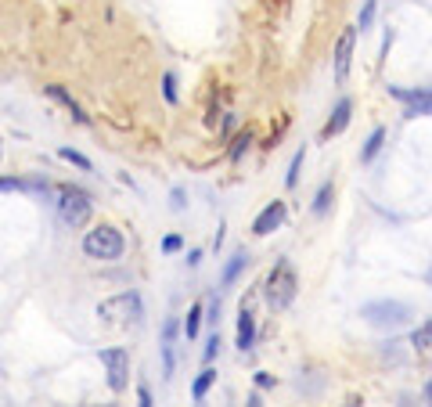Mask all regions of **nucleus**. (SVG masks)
I'll return each mask as SVG.
<instances>
[{
  "label": "nucleus",
  "instance_id": "nucleus-2",
  "mask_svg": "<svg viewBox=\"0 0 432 407\" xmlns=\"http://www.w3.org/2000/svg\"><path fill=\"white\" fill-rule=\"evenodd\" d=\"M83 252L91 256V260H119V256L126 252V238H123L119 227L98 224L94 231L83 234Z\"/></svg>",
  "mask_w": 432,
  "mask_h": 407
},
{
  "label": "nucleus",
  "instance_id": "nucleus-26",
  "mask_svg": "<svg viewBox=\"0 0 432 407\" xmlns=\"http://www.w3.org/2000/svg\"><path fill=\"white\" fill-rule=\"evenodd\" d=\"M169 206H173V213H184V209H187V195H184V187H173V191H169Z\"/></svg>",
  "mask_w": 432,
  "mask_h": 407
},
{
  "label": "nucleus",
  "instance_id": "nucleus-10",
  "mask_svg": "<svg viewBox=\"0 0 432 407\" xmlns=\"http://www.w3.org/2000/svg\"><path fill=\"white\" fill-rule=\"evenodd\" d=\"M252 342H256V317H252V303L245 299L242 310H238V339H234V346L242 353H249Z\"/></svg>",
  "mask_w": 432,
  "mask_h": 407
},
{
  "label": "nucleus",
  "instance_id": "nucleus-25",
  "mask_svg": "<svg viewBox=\"0 0 432 407\" xmlns=\"http://www.w3.org/2000/svg\"><path fill=\"white\" fill-rule=\"evenodd\" d=\"M220 346H224V342H220V332H213V335H209V342H206V350H202V360H206V364H213V357L220 353Z\"/></svg>",
  "mask_w": 432,
  "mask_h": 407
},
{
  "label": "nucleus",
  "instance_id": "nucleus-28",
  "mask_svg": "<svg viewBox=\"0 0 432 407\" xmlns=\"http://www.w3.org/2000/svg\"><path fill=\"white\" fill-rule=\"evenodd\" d=\"M184 249V238H180V234H166V238H162V252H180Z\"/></svg>",
  "mask_w": 432,
  "mask_h": 407
},
{
  "label": "nucleus",
  "instance_id": "nucleus-3",
  "mask_svg": "<svg viewBox=\"0 0 432 407\" xmlns=\"http://www.w3.org/2000/svg\"><path fill=\"white\" fill-rule=\"evenodd\" d=\"M91 213H94V202H91V195H86L83 187L65 184L58 191V217L69 227H83L86 220H91Z\"/></svg>",
  "mask_w": 432,
  "mask_h": 407
},
{
  "label": "nucleus",
  "instance_id": "nucleus-14",
  "mask_svg": "<svg viewBox=\"0 0 432 407\" xmlns=\"http://www.w3.org/2000/svg\"><path fill=\"white\" fill-rule=\"evenodd\" d=\"M382 144H385V126H375L371 137H367L364 148H360V162H371V159L382 152Z\"/></svg>",
  "mask_w": 432,
  "mask_h": 407
},
{
  "label": "nucleus",
  "instance_id": "nucleus-4",
  "mask_svg": "<svg viewBox=\"0 0 432 407\" xmlns=\"http://www.w3.org/2000/svg\"><path fill=\"white\" fill-rule=\"evenodd\" d=\"M98 317L112 321V325H137V321L144 317V303L137 292H119L112 299H105V303L98 307Z\"/></svg>",
  "mask_w": 432,
  "mask_h": 407
},
{
  "label": "nucleus",
  "instance_id": "nucleus-27",
  "mask_svg": "<svg viewBox=\"0 0 432 407\" xmlns=\"http://www.w3.org/2000/svg\"><path fill=\"white\" fill-rule=\"evenodd\" d=\"M8 191H26V181H18V177H0V195H8Z\"/></svg>",
  "mask_w": 432,
  "mask_h": 407
},
{
  "label": "nucleus",
  "instance_id": "nucleus-11",
  "mask_svg": "<svg viewBox=\"0 0 432 407\" xmlns=\"http://www.w3.org/2000/svg\"><path fill=\"white\" fill-rule=\"evenodd\" d=\"M350 119H353V101L350 98H342L339 105H335V112H332V119L324 123V130H321V137L324 141H332V137H339L346 126H350Z\"/></svg>",
  "mask_w": 432,
  "mask_h": 407
},
{
  "label": "nucleus",
  "instance_id": "nucleus-1",
  "mask_svg": "<svg viewBox=\"0 0 432 407\" xmlns=\"http://www.w3.org/2000/svg\"><path fill=\"white\" fill-rule=\"evenodd\" d=\"M295 292H299V277H295L292 263L281 256V260L270 267L267 282H263V299H267L270 310H288L292 299H295Z\"/></svg>",
  "mask_w": 432,
  "mask_h": 407
},
{
  "label": "nucleus",
  "instance_id": "nucleus-16",
  "mask_svg": "<svg viewBox=\"0 0 432 407\" xmlns=\"http://www.w3.org/2000/svg\"><path fill=\"white\" fill-rule=\"evenodd\" d=\"M47 94H51L54 101H61V105H65V109H69V112H72V119H76V123H86V116H83V109H79V105L72 101V94H65V91L58 87V83H54V87H47Z\"/></svg>",
  "mask_w": 432,
  "mask_h": 407
},
{
  "label": "nucleus",
  "instance_id": "nucleus-7",
  "mask_svg": "<svg viewBox=\"0 0 432 407\" xmlns=\"http://www.w3.org/2000/svg\"><path fill=\"white\" fill-rule=\"evenodd\" d=\"M357 36H360L357 26H346V29L339 33V40H335V83H346V79H350V66H353Z\"/></svg>",
  "mask_w": 432,
  "mask_h": 407
},
{
  "label": "nucleus",
  "instance_id": "nucleus-6",
  "mask_svg": "<svg viewBox=\"0 0 432 407\" xmlns=\"http://www.w3.org/2000/svg\"><path fill=\"white\" fill-rule=\"evenodd\" d=\"M101 364L108 368V385H112V393H123L130 385V353L123 346L101 350Z\"/></svg>",
  "mask_w": 432,
  "mask_h": 407
},
{
  "label": "nucleus",
  "instance_id": "nucleus-9",
  "mask_svg": "<svg viewBox=\"0 0 432 407\" xmlns=\"http://www.w3.org/2000/svg\"><path fill=\"white\" fill-rule=\"evenodd\" d=\"M177 332H180V325H177V317H169L166 325H162V371H166V378H173V371H177Z\"/></svg>",
  "mask_w": 432,
  "mask_h": 407
},
{
  "label": "nucleus",
  "instance_id": "nucleus-20",
  "mask_svg": "<svg viewBox=\"0 0 432 407\" xmlns=\"http://www.w3.org/2000/svg\"><path fill=\"white\" fill-rule=\"evenodd\" d=\"M410 346H415V350H432V317L425 321L422 328L410 332Z\"/></svg>",
  "mask_w": 432,
  "mask_h": 407
},
{
  "label": "nucleus",
  "instance_id": "nucleus-33",
  "mask_svg": "<svg viewBox=\"0 0 432 407\" xmlns=\"http://www.w3.org/2000/svg\"><path fill=\"white\" fill-rule=\"evenodd\" d=\"M137 400H141V404H144V407H148V404H151V393H148V385H141V390H137Z\"/></svg>",
  "mask_w": 432,
  "mask_h": 407
},
{
  "label": "nucleus",
  "instance_id": "nucleus-23",
  "mask_svg": "<svg viewBox=\"0 0 432 407\" xmlns=\"http://www.w3.org/2000/svg\"><path fill=\"white\" fill-rule=\"evenodd\" d=\"M58 155H61L65 162L79 166V169H91V159H86V155H79V152H72V148H58Z\"/></svg>",
  "mask_w": 432,
  "mask_h": 407
},
{
  "label": "nucleus",
  "instance_id": "nucleus-12",
  "mask_svg": "<svg viewBox=\"0 0 432 407\" xmlns=\"http://www.w3.org/2000/svg\"><path fill=\"white\" fill-rule=\"evenodd\" d=\"M249 267V252L245 249H238L231 260H227V267H224V274H220V289H231L234 282H238V274H242Z\"/></svg>",
  "mask_w": 432,
  "mask_h": 407
},
{
  "label": "nucleus",
  "instance_id": "nucleus-19",
  "mask_svg": "<svg viewBox=\"0 0 432 407\" xmlns=\"http://www.w3.org/2000/svg\"><path fill=\"white\" fill-rule=\"evenodd\" d=\"M213 382H216V371L213 368H202V375L194 378V385H191V397L194 400H206V393L213 390Z\"/></svg>",
  "mask_w": 432,
  "mask_h": 407
},
{
  "label": "nucleus",
  "instance_id": "nucleus-8",
  "mask_svg": "<svg viewBox=\"0 0 432 407\" xmlns=\"http://www.w3.org/2000/svg\"><path fill=\"white\" fill-rule=\"evenodd\" d=\"M285 217H288V206L281 202V199H274V202L263 206V213L252 220V234H256V238H267V234H274L281 224H285Z\"/></svg>",
  "mask_w": 432,
  "mask_h": 407
},
{
  "label": "nucleus",
  "instance_id": "nucleus-29",
  "mask_svg": "<svg viewBox=\"0 0 432 407\" xmlns=\"http://www.w3.org/2000/svg\"><path fill=\"white\" fill-rule=\"evenodd\" d=\"M206 314H209L206 321H213V325H220V295H213L209 303H206Z\"/></svg>",
  "mask_w": 432,
  "mask_h": 407
},
{
  "label": "nucleus",
  "instance_id": "nucleus-32",
  "mask_svg": "<svg viewBox=\"0 0 432 407\" xmlns=\"http://www.w3.org/2000/svg\"><path fill=\"white\" fill-rule=\"evenodd\" d=\"M199 263H202V252L191 249V252H187V267H199Z\"/></svg>",
  "mask_w": 432,
  "mask_h": 407
},
{
  "label": "nucleus",
  "instance_id": "nucleus-34",
  "mask_svg": "<svg viewBox=\"0 0 432 407\" xmlns=\"http://www.w3.org/2000/svg\"><path fill=\"white\" fill-rule=\"evenodd\" d=\"M425 397H429V400H432V382H429V385H425Z\"/></svg>",
  "mask_w": 432,
  "mask_h": 407
},
{
  "label": "nucleus",
  "instance_id": "nucleus-21",
  "mask_svg": "<svg viewBox=\"0 0 432 407\" xmlns=\"http://www.w3.org/2000/svg\"><path fill=\"white\" fill-rule=\"evenodd\" d=\"M302 162H307V148H299L288 162V174H285V187H295L299 184V174H302Z\"/></svg>",
  "mask_w": 432,
  "mask_h": 407
},
{
  "label": "nucleus",
  "instance_id": "nucleus-13",
  "mask_svg": "<svg viewBox=\"0 0 432 407\" xmlns=\"http://www.w3.org/2000/svg\"><path fill=\"white\" fill-rule=\"evenodd\" d=\"M332 199H335V184L332 181H324L321 187H317V195H314V217H324V213H328L332 209Z\"/></svg>",
  "mask_w": 432,
  "mask_h": 407
},
{
  "label": "nucleus",
  "instance_id": "nucleus-30",
  "mask_svg": "<svg viewBox=\"0 0 432 407\" xmlns=\"http://www.w3.org/2000/svg\"><path fill=\"white\" fill-rule=\"evenodd\" d=\"M274 385H277V378L270 371H256V390H274Z\"/></svg>",
  "mask_w": 432,
  "mask_h": 407
},
{
  "label": "nucleus",
  "instance_id": "nucleus-31",
  "mask_svg": "<svg viewBox=\"0 0 432 407\" xmlns=\"http://www.w3.org/2000/svg\"><path fill=\"white\" fill-rule=\"evenodd\" d=\"M234 126H238V116H234V112H227V116H224V137L234 130Z\"/></svg>",
  "mask_w": 432,
  "mask_h": 407
},
{
  "label": "nucleus",
  "instance_id": "nucleus-17",
  "mask_svg": "<svg viewBox=\"0 0 432 407\" xmlns=\"http://www.w3.org/2000/svg\"><path fill=\"white\" fill-rule=\"evenodd\" d=\"M252 141H256V134H252L249 126H245V130L234 137V144H231V162H242V155H245L249 148H252Z\"/></svg>",
  "mask_w": 432,
  "mask_h": 407
},
{
  "label": "nucleus",
  "instance_id": "nucleus-5",
  "mask_svg": "<svg viewBox=\"0 0 432 407\" xmlns=\"http://www.w3.org/2000/svg\"><path fill=\"white\" fill-rule=\"evenodd\" d=\"M360 317L375 328H400V325H407L410 307L400 303V299H375V303L360 307Z\"/></svg>",
  "mask_w": 432,
  "mask_h": 407
},
{
  "label": "nucleus",
  "instance_id": "nucleus-24",
  "mask_svg": "<svg viewBox=\"0 0 432 407\" xmlns=\"http://www.w3.org/2000/svg\"><path fill=\"white\" fill-rule=\"evenodd\" d=\"M162 98H166L169 105H177V76H173V72L162 76Z\"/></svg>",
  "mask_w": 432,
  "mask_h": 407
},
{
  "label": "nucleus",
  "instance_id": "nucleus-22",
  "mask_svg": "<svg viewBox=\"0 0 432 407\" xmlns=\"http://www.w3.org/2000/svg\"><path fill=\"white\" fill-rule=\"evenodd\" d=\"M375 11H378V0H364V8H360V18H357V29L367 33L375 22Z\"/></svg>",
  "mask_w": 432,
  "mask_h": 407
},
{
  "label": "nucleus",
  "instance_id": "nucleus-15",
  "mask_svg": "<svg viewBox=\"0 0 432 407\" xmlns=\"http://www.w3.org/2000/svg\"><path fill=\"white\" fill-rule=\"evenodd\" d=\"M418 116H432V91L415 98L410 105H403V119H418Z\"/></svg>",
  "mask_w": 432,
  "mask_h": 407
},
{
  "label": "nucleus",
  "instance_id": "nucleus-18",
  "mask_svg": "<svg viewBox=\"0 0 432 407\" xmlns=\"http://www.w3.org/2000/svg\"><path fill=\"white\" fill-rule=\"evenodd\" d=\"M202 321H206V307L194 303V307L187 310V321H184V335L194 339V335H199V328H202Z\"/></svg>",
  "mask_w": 432,
  "mask_h": 407
},
{
  "label": "nucleus",
  "instance_id": "nucleus-35",
  "mask_svg": "<svg viewBox=\"0 0 432 407\" xmlns=\"http://www.w3.org/2000/svg\"><path fill=\"white\" fill-rule=\"evenodd\" d=\"M429 282H432V274H429Z\"/></svg>",
  "mask_w": 432,
  "mask_h": 407
}]
</instances>
